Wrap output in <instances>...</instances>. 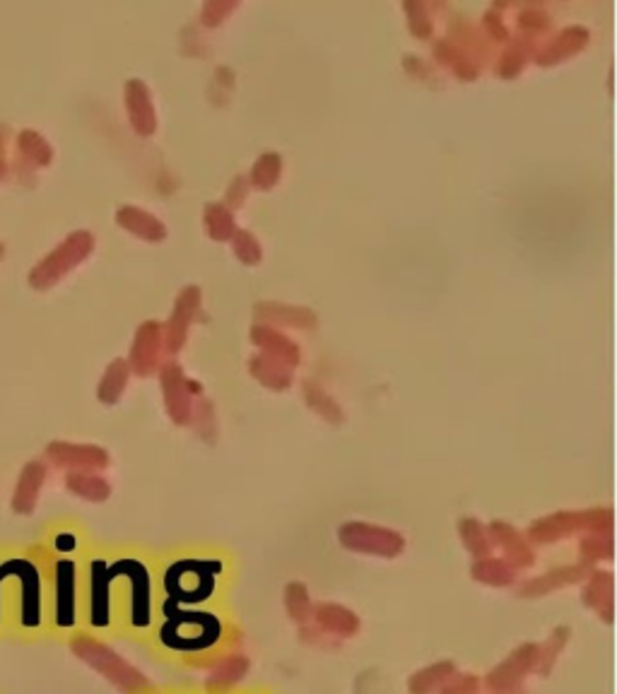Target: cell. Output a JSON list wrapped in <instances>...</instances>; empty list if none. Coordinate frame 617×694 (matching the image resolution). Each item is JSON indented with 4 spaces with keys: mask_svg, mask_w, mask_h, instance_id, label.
Segmentation results:
<instances>
[{
    "mask_svg": "<svg viewBox=\"0 0 617 694\" xmlns=\"http://www.w3.org/2000/svg\"><path fill=\"white\" fill-rule=\"evenodd\" d=\"M46 458L56 468L68 473H96L108 466V454L94 444L52 442L46 446Z\"/></svg>",
    "mask_w": 617,
    "mask_h": 694,
    "instance_id": "12",
    "label": "cell"
},
{
    "mask_svg": "<svg viewBox=\"0 0 617 694\" xmlns=\"http://www.w3.org/2000/svg\"><path fill=\"white\" fill-rule=\"evenodd\" d=\"M249 668H251V661L247 659V656L229 653L213 665L208 680H205V690L213 694H222L227 690H232L247 678Z\"/></svg>",
    "mask_w": 617,
    "mask_h": 694,
    "instance_id": "26",
    "label": "cell"
},
{
    "mask_svg": "<svg viewBox=\"0 0 617 694\" xmlns=\"http://www.w3.org/2000/svg\"><path fill=\"white\" fill-rule=\"evenodd\" d=\"M148 694H152V692H148Z\"/></svg>",
    "mask_w": 617,
    "mask_h": 694,
    "instance_id": "53",
    "label": "cell"
},
{
    "mask_svg": "<svg viewBox=\"0 0 617 694\" xmlns=\"http://www.w3.org/2000/svg\"><path fill=\"white\" fill-rule=\"evenodd\" d=\"M470 577H473L478 583H485V587L492 589H504L512 587L516 581V569L506 562L502 557H482L476 559L473 567H470Z\"/></svg>",
    "mask_w": 617,
    "mask_h": 694,
    "instance_id": "31",
    "label": "cell"
},
{
    "mask_svg": "<svg viewBox=\"0 0 617 694\" xmlns=\"http://www.w3.org/2000/svg\"><path fill=\"white\" fill-rule=\"evenodd\" d=\"M203 220H205V229H208L210 239H215V241H232L235 231L239 229L235 223L232 211H229L225 203H205Z\"/></svg>",
    "mask_w": 617,
    "mask_h": 694,
    "instance_id": "35",
    "label": "cell"
},
{
    "mask_svg": "<svg viewBox=\"0 0 617 694\" xmlns=\"http://www.w3.org/2000/svg\"><path fill=\"white\" fill-rule=\"evenodd\" d=\"M251 343L261 348L263 355H268L277 362L287 364L289 369H295L299 360H301V352L297 348V343L289 335H285L283 331H277V328L273 326H265V323H256L251 328Z\"/></svg>",
    "mask_w": 617,
    "mask_h": 694,
    "instance_id": "19",
    "label": "cell"
},
{
    "mask_svg": "<svg viewBox=\"0 0 617 694\" xmlns=\"http://www.w3.org/2000/svg\"><path fill=\"white\" fill-rule=\"evenodd\" d=\"M66 487L68 492L80 499H88V502H106L112 497V485L96 473H68Z\"/></svg>",
    "mask_w": 617,
    "mask_h": 694,
    "instance_id": "32",
    "label": "cell"
},
{
    "mask_svg": "<svg viewBox=\"0 0 617 694\" xmlns=\"http://www.w3.org/2000/svg\"><path fill=\"white\" fill-rule=\"evenodd\" d=\"M160 382H162V394H164V406L167 416L174 424L191 422V391H188V379L184 369H181L179 362H164L160 364Z\"/></svg>",
    "mask_w": 617,
    "mask_h": 694,
    "instance_id": "14",
    "label": "cell"
},
{
    "mask_svg": "<svg viewBox=\"0 0 617 694\" xmlns=\"http://www.w3.org/2000/svg\"><path fill=\"white\" fill-rule=\"evenodd\" d=\"M222 565L217 559H181L164 574L167 601L172 603H203L215 593L217 574Z\"/></svg>",
    "mask_w": 617,
    "mask_h": 694,
    "instance_id": "7",
    "label": "cell"
},
{
    "mask_svg": "<svg viewBox=\"0 0 617 694\" xmlns=\"http://www.w3.org/2000/svg\"><path fill=\"white\" fill-rule=\"evenodd\" d=\"M48 635L42 567L30 553H0V639L36 641Z\"/></svg>",
    "mask_w": 617,
    "mask_h": 694,
    "instance_id": "2",
    "label": "cell"
},
{
    "mask_svg": "<svg viewBox=\"0 0 617 694\" xmlns=\"http://www.w3.org/2000/svg\"><path fill=\"white\" fill-rule=\"evenodd\" d=\"M536 39L534 36H526V34H518V36H512L510 42H506V48L498 56V60H494V72H498L500 78L504 80H512L516 78L518 72H522L528 64V58L536 54Z\"/></svg>",
    "mask_w": 617,
    "mask_h": 694,
    "instance_id": "24",
    "label": "cell"
},
{
    "mask_svg": "<svg viewBox=\"0 0 617 694\" xmlns=\"http://www.w3.org/2000/svg\"><path fill=\"white\" fill-rule=\"evenodd\" d=\"M589 565H564V567H555L550 571H546L542 577H534L528 579L526 583L518 587V599H542V595L555 593L567 587H574V583L586 581V577L591 574Z\"/></svg>",
    "mask_w": 617,
    "mask_h": 694,
    "instance_id": "17",
    "label": "cell"
},
{
    "mask_svg": "<svg viewBox=\"0 0 617 694\" xmlns=\"http://www.w3.org/2000/svg\"><path fill=\"white\" fill-rule=\"evenodd\" d=\"M582 601L591 607L603 623L613 625L615 617V579L610 571H591L586 577V587L582 593Z\"/></svg>",
    "mask_w": 617,
    "mask_h": 694,
    "instance_id": "22",
    "label": "cell"
},
{
    "mask_svg": "<svg viewBox=\"0 0 617 694\" xmlns=\"http://www.w3.org/2000/svg\"><path fill=\"white\" fill-rule=\"evenodd\" d=\"M579 553L584 557V565H596V562H610L615 555L613 545V533H589L586 538L579 543Z\"/></svg>",
    "mask_w": 617,
    "mask_h": 694,
    "instance_id": "41",
    "label": "cell"
},
{
    "mask_svg": "<svg viewBox=\"0 0 617 694\" xmlns=\"http://www.w3.org/2000/svg\"><path fill=\"white\" fill-rule=\"evenodd\" d=\"M116 223L145 241H162L167 237L164 223L157 220L148 211L138 208V205H121L116 211Z\"/></svg>",
    "mask_w": 617,
    "mask_h": 694,
    "instance_id": "25",
    "label": "cell"
},
{
    "mask_svg": "<svg viewBox=\"0 0 617 694\" xmlns=\"http://www.w3.org/2000/svg\"><path fill=\"white\" fill-rule=\"evenodd\" d=\"M222 619L205 611H181L179 603L162 601V625L157 639L169 651H208L222 639Z\"/></svg>",
    "mask_w": 617,
    "mask_h": 694,
    "instance_id": "4",
    "label": "cell"
},
{
    "mask_svg": "<svg viewBox=\"0 0 617 694\" xmlns=\"http://www.w3.org/2000/svg\"><path fill=\"white\" fill-rule=\"evenodd\" d=\"M456 673V663L454 661H439L432 663L427 668H422L415 675H410L408 680V690L410 694H432L439 692L442 685Z\"/></svg>",
    "mask_w": 617,
    "mask_h": 694,
    "instance_id": "33",
    "label": "cell"
},
{
    "mask_svg": "<svg viewBox=\"0 0 617 694\" xmlns=\"http://www.w3.org/2000/svg\"><path fill=\"white\" fill-rule=\"evenodd\" d=\"M613 509L596 507L582 511H555V514L534 521L528 528V538L536 545H552L576 533H613Z\"/></svg>",
    "mask_w": 617,
    "mask_h": 694,
    "instance_id": "6",
    "label": "cell"
},
{
    "mask_svg": "<svg viewBox=\"0 0 617 694\" xmlns=\"http://www.w3.org/2000/svg\"><path fill=\"white\" fill-rule=\"evenodd\" d=\"M482 30H485L490 42H504L506 44L512 39V32L504 24V18L498 8H490L485 15H482Z\"/></svg>",
    "mask_w": 617,
    "mask_h": 694,
    "instance_id": "48",
    "label": "cell"
},
{
    "mask_svg": "<svg viewBox=\"0 0 617 694\" xmlns=\"http://www.w3.org/2000/svg\"><path fill=\"white\" fill-rule=\"evenodd\" d=\"M446 39L461 46L464 52H468L478 60V64L492 56V42L488 39V34L482 32V27H478L476 22H470L466 18H454L449 22V36H446Z\"/></svg>",
    "mask_w": 617,
    "mask_h": 694,
    "instance_id": "27",
    "label": "cell"
},
{
    "mask_svg": "<svg viewBox=\"0 0 617 694\" xmlns=\"http://www.w3.org/2000/svg\"><path fill=\"white\" fill-rule=\"evenodd\" d=\"M281 174H283V157L268 150V152H263L256 162H253L249 181L256 189L268 191L277 184V181H281Z\"/></svg>",
    "mask_w": 617,
    "mask_h": 694,
    "instance_id": "40",
    "label": "cell"
},
{
    "mask_svg": "<svg viewBox=\"0 0 617 694\" xmlns=\"http://www.w3.org/2000/svg\"><path fill=\"white\" fill-rule=\"evenodd\" d=\"M94 251V237L88 229H78L68 235L58 247L44 255L30 271V285L34 289H52L60 277H66L72 268H78L82 261L90 259Z\"/></svg>",
    "mask_w": 617,
    "mask_h": 694,
    "instance_id": "8",
    "label": "cell"
},
{
    "mask_svg": "<svg viewBox=\"0 0 617 694\" xmlns=\"http://www.w3.org/2000/svg\"><path fill=\"white\" fill-rule=\"evenodd\" d=\"M434 58L437 64L449 66L458 78L461 80H476L480 76V64L470 56L468 52H464L461 46L454 44L452 39H437L434 42Z\"/></svg>",
    "mask_w": 617,
    "mask_h": 694,
    "instance_id": "29",
    "label": "cell"
},
{
    "mask_svg": "<svg viewBox=\"0 0 617 694\" xmlns=\"http://www.w3.org/2000/svg\"><path fill=\"white\" fill-rule=\"evenodd\" d=\"M5 143H8V128L0 124V179H3L8 174V150H5Z\"/></svg>",
    "mask_w": 617,
    "mask_h": 694,
    "instance_id": "50",
    "label": "cell"
},
{
    "mask_svg": "<svg viewBox=\"0 0 617 694\" xmlns=\"http://www.w3.org/2000/svg\"><path fill=\"white\" fill-rule=\"evenodd\" d=\"M237 8H239L237 0H208V3L203 5L201 20L205 27H220L229 12H235Z\"/></svg>",
    "mask_w": 617,
    "mask_h": 694,
    "instance_id": "46",
    "label": "cell"
},
{
    "mask_svg": "<svg viewBox=\"0 0 617 694\" xmlns=\"http://www.w3.org/2000/svg\"><path fill=\"white\" fill-rule=\"evenodd\" d=\"M482 680L478 675L470 673H454L446 683L442 685L439 694H480Z\"/></svg>",
    "mask_w": 617,
    "mask_h": 694,
    "instance_id": "47",
    "label": "cell"
},
{
    "mask_svg": "<svg viewBox=\"0 0 617 694\" xmlns=\"http://www.w3.org/2000/svg\"><path fill=\"white\" fill-rule=\"evenodd\" d=\"M54 162L52 145L44 140L42 133L32 128L20 130L18 136V167L22 172H34V169H44Z\"/></svg>",
    "mask_w": 617,
    "mask_h": 694,
    "instance_id": "28",
    "label": "cell"
},
{
    "mask_svg": "<svg viewBox=\"0 0 617 694\" xmlns=\"http://www.w3.org/2000/svg\"><path fill=\"white\" fill-rule=\"evenodd\" d=\"M313 623H317L325 635L335 637H355L359 632V617L355 611H350L345 605L338 603H319L313 605Z\"/></svg>",
    "mask_w": 617,
    "mask_h": 694,
    "instance_id": "23",
    "label": "cell"
},
{
    "mask_svg": "<svg viewBox=\"0 0 617 694\" xmlns=\"http://www.w3.org/2000/svg\"><path fill=\"white\" fill-rule=\"evenodd\" d=\"M403 10L408 12V27L418 39H430L434 34V20L430 15V5L420 3V0H405Z\"/></svg>",
    "mask_w": 617,
    "mask_h": 694,
    "instance_id": "42",
    "label": "cell"
},
{
    "mask_svg": "<svg viewBox=\"0 0 617 694\" xmlns=\"http://www.w3.org/2000/svg\"><path fill=\"white\" fill-rule=\"evenodd\" d=\"M492 694H524V690L516 687V690H510V692H492Z\"/></svg>",
    "mask_w": 617,
    "mask_h": 694,
    "instance_id": "51",
    "label": "cell"
},
{
    "mask_svg": "<svg viewBox=\"0 0 617 694\" xmlns=\"http://www.w3.org/2000/svg\"><path fill=\"white\" fill-rule=\"evenodd\" d=\"M198 314H201V287L186 285L179 292L172 316H169L167 323H162V338H164L167 352L176 355V352L184 348L188 338V328Z\"/></svg>",
    "mask_w": 617,
    "mask_h": 694,
    "instance_id": "11",
    "label": "cell"
},
{
    "mask_svg": "<svg viewBox=\"0 0 617 694\" xmlns=\"http://www.w3.org/2000/svg\"><path fill=\"white\" fill-rule=\"evenodd\" d=\"M68 644H70V651L76 653L82 663H88L92 671L106 678L116 690H121L124 694L152 692L150 680L145 678L136 665H130L126 659H121V656L96 635H90V632L80 629L68 639Z\"/></svg>",
    "mask_w": 617,
    "mask_h": 694,
    "instance_id": "5",
    "label": "cell"
},
{
    "mask_svg": "<svg viewBox=\"0 0 617 694\" xmlns=\"http://www.w3.org/2000/svg\"><path fill=\"white\" fill-rule=\"evenodd\" d=\"M570 637H572L570 627H555L552 629V635L548 637V641L542 644V647H538V663H536L538 675L548 678L552 673V668H555V663H558L560 653L564 651Z\"/></svg>",
    "mask_w": 617,
    "mask_h": 694,
    "instance_id": "38",
    "label": "cell"
},
{
    "mask_svg": "<svg viewBox=\"0 0 617 694\" xmlns=\"http://www.w3.org/2000/svg\"><path fill=\"white\" fill-rule=\"evenodd\" d=\"M488 538H490L492 547H500L506 562H510L516 571L530 569L536 565L534 547H530V543L526 541V535L522 531H516L512 523L492 521L488 526Z\"/></svg>",
    "mask_w": 617,
    "mask_h": 694,
    "instance_id": "15",
    "label": "cell"
},
{
    "mask_svg": "<svg viewBox=\"0 0 617 694\" xmlns=\"http://www.w3.org/2000/svg\"><path fill=\"white\" fill-rule=\"evenodd\" d=\"M155 623L152 571L138 557H90L82 569V629L150 632Z\"/></svg>",
    "mask_w": 617,
    "mask_h": 694,
    "instance_id": "1",
    "label": "cell"
},
{
    "mask_svg": "<svg viewBox=\"0 0 617 694\" xmlns=\"http://www.w3.org/2000/svg\"><path fill=\"white\" fill-rule=\"evenodd\" d=\"M301 394H305L307 406L311 410H317L323 420H329L333 424H343V420H345L343 408L338 406L335 398L325 394L317 382H309V379L301 382Z\"/></svg>",
    "mask_w": 617,
    "mask_h": 694,
    "instance_id": "37",
    "label": "cell"
},
{
    "mask_svg": "<svg viewBox=\"0 0 617 694\" xmlns=\"http://www.w3.org/2000/svg\"><path fill=\"white\" fill-rule=\"evenodd\" d=\"M247 191H249V179L247 177H237L232 184L227 186V203L232 205V208H239V205L247 201ZM229 205H227V208H229Z\"/></svg>",
    "mask_w": 617,
    "mask_h": 694,
    "instance_id": "49",
    "label": "cell"
},
{
    "mask_svg": "<svg viewBox=\"0 0 617 694\" xmlns=\"http://www.w3.org/2000/svg\"><path fill=\"white\" fill-rule=\"evenodd\" d=\"M164 350V338H162V323L160 321H142L133 338L130 345V357L126 360L130 372H136L138 376H150L155 369H160Z\"/></svg>",
    "mask_w": 617,
    "mask_h": 694,
    "instance_id": "13",
    "label": "cell"
},
{
    "mask_svg": "<svg viewBox=\"0 0 617 694\" xmlns=\"http://www.w3.org/2000/svg\"><path fill=\"white\" fill-rule=\"evenodd\" d=\"M3 255H5V247H3V243H0V259H3Z\"/></svg>",
    "mask_w": 617,
    "mask_h": 694,
    "instance_id": "52",
    "label": "cell"
},
{
    "mask_svg": "<svg viewBox=\"0 0 617 694\" xmlns=\"http://www.w3.org/2000/svg\"><path fill=\"white\" fill-rule=\"evenodd\" d=\"M338 541L345 547V550H353L359 555H377L393 559L405 550V538L401 533H396L391 528L372 526L365 521H350L338 531Z\"/></svg>",
    "mask_w": 617,
    "mask_h": 694,
    "instance_id": "9",
    "label": "cell"
},
{
    "mask_svg": "<svg viewBox=\"0 0 617 694\" xmlns=\"http://www.w3.org/2000/svg\"><path fill=\"white\" fill-rule=\"evenodd\" d=\"M191 420L205 440H215V408L203 394L196 396V403L191 406Z\"/></svg>",
    "mask_w": 617,
    "mask_h": 694,
    "instance_id": "45",
    "label": "cell"
},
{
    "mask_svg": "<svg viewBox=\"0 0 617 694\" xmlns=\"http://www.w3.org/2000/svg\"><path fill=\"white\" fill-rule=\"evenodd\" d=\"M536 663H538V644L526 641L506 656L500 665L492 668L485 678V687L490 692H510V690L522 687L528 673L536 671Z\"/></svg>",
    "mask_w": 617,
    "mask_h": 694,
    "instance_id": "10",
    "label": "cell"
},
{
    "mask_svg": "<svg viewBox=\"0 0 617 694\" xmlns=\"http://www.w3.org/2000/svg\"><path fill=\"white\" fill-rule=\"evenodd\" d=\"M46 463L42 460H30L27 466L22 468L20 478H18V485H15V492H12V511L20 516H30L34 514L36 509V502H39V494H42V487L46 482Z\"/></svg>",
    "mask_w": 617,
    "mask_h": 694,
    "instance_id": "20",
    "label": "cell"
},
{
    "mask_svg": "<svg viewBox=\"0 0 617 694\" xmlns=\"http://www.w3.org/2000/svg\"><path fill=\"white\" fill-rule=\"evenodd\" d=\"M283 601H285V611L295 625L307 627L311 623L313 605H311V595H309L305 583H299V581L287 583Z\"/></svg>",
    "mask_w": 617,
    "mask_h": 694,
    "instance_id": "36",
    "label": "cell"
},
{
    "mask_svg": "<svg viewBox=\"0 0 617 694\" xmlns=\"http://www.w3.org/2000/svg\"><path fill=\"white\" fill-rule=\"evenodd\" d=\"M128 374H130V367L124 357H116L112 364H108L100 386H96V396H100L104 406L118 403V398L126 391Z\"/></svg>",
    "mask_w": 617,
    "mask_h": 694,
    "instance_id": "34",
    "label": "cell"
},
{
    "mask_svg": "<svg viewBox=\"0 0 617 694\" xmlns=\"http://www.w3.org/2000/svg\"><path fill=\"white\" fill-rule=\"evenodd\" d=\"M516 24H518V30H522L526 36H534V39H536V34H546L552 27V18L542 8L528 5V8H524L522 12H518Z\"/></svg>",
    "mask_w": 617,
    "mask_h": 694,
    "instance_id": "43",
    "label": "cell"
},
{
    "mask_svg": "<svg viewBox=\"0 0 617 694\" xmlns=\"http://www.w3.org/2000/svg\"><path fill=\"white\" fill-rule=\"evenodd\" d=\"M124 96H126V112H128L133 130L145 138L152 136V133L157 130V112H155L148 84L138 78H130L126 82Z\"/></svg>",
    "mask_w": 617,
    "mask_h": 694,
    "instance_id": "18",
    "label": "cell"
},
{
    "mask_svg": "<svg viewBox=\"0 0 617 694\" xmlns=\"http://www.w3.org/2000/svg\"><path fill=\"white\" fill-rule=\"evenodd\" d=\"M80 541L72 531H58L46 547L36 553L46 587L48 635L72 637L82 629V567Z\"/></svg>",
    "mask_w": 617,
    "mask_h": 694,
    "instance_id": "3",
    "label": "cell"
},
{
    "mask_svg": "<svg viewBox=\"0 0 617 694\" xmlns=\"http://www.w3.org/2000/svg\"><path fill=\"white\" fill-rule=\"evenodd\" d=\"M232 247H235L237 259H239L241 263H247V265H256V263H261V259H263L261 243H259L256 237L251 235L249 229H237V231H235Z\"/></svg>",
    "mask_w": 617,
    "mask_h": 694,
    "instance_id": "44",
    "label": "cell"
},
{
    "mask_svg": "<svg viewBox=\"0 0 617 694\" xmlns=\"http://www.w3.org/2000/svg\"><path fill=\"white\" fill-rule=\"evenodd\" d=\"M458 535H461L466 550L476 559L492 555V543L488 538V528L482 526L478 519L466 516V519L458 521Z\"/></svg>",
    "mask_w": 617,
    "mask_h": 694,
    "instance_id": "39",
    "label": "cell"
},
{
    "mask_svg": "<svg viewBox=\"0 0 617 694\" xmlns=\"http://www.w3.org/2000/svg\"><path fill=\"white\" fill-rule=\"evenodd\" d=\"M589 39H591V32L584 27V24H570V27L560 30L555 36H550V39L536 48V64L538 66H555V64H562V60L576 56L579 52H584V48L589 46Z\"/></svg>",
    "mask_w": 617,
    "mask_h": 694,
    "instance_id": "16",
    "label": "cell"
},
{
    "mask_svg": "<svg viewBox=\"0 0 617 694\" xmlns=\"http://www.w3.org/2000/svg\"><path fill=\"white\" fill-rule=\"evenodd\" d=\"M253 316L265 326H293V328H299V331H311V328H317L319 319L317 314H313L311 309L307 307H289V304H283V302H259L256 307H253Z\"/></svg>",
    "mask_w": 617,
    "mask_h": 694,
    "instance_id": "21",
    "label": "cell"
},
{
    "mask_svg": "<svg viewBox=\"0 0 617 694\" xmlns=\"http://www.w3.org/2000/svg\"><path fill=\"white\" fill-rule=\"evenodd\" d=\"M249 372L253 379H259L265 388H271V391H285V388L293 384V369L283 362L263 355V352L249 360Z\"/></svg>",
    "mask_w": 617,
    "mask_h": 694,
    "instance_id": "30",
    "label": "cell"
}]
</instances>
